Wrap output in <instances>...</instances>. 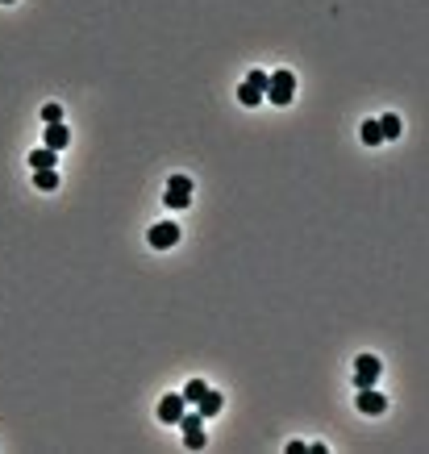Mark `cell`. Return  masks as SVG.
Returning <instances> with one entry per match:
<instances>
[{
  "label": "cell",
  "mask_w": 429,
  "mask_h": 454,
  "mask_svg": "<svg viewBox=\"0 0 429 454\" xmlns=\"http://www.w3.org/2000/svg\"><path fill=\"white\" fill-rule=\"evenodd\" d=\"M34 188L55 192V188H59V171H34Z\"/></svg>",
  "instance_id": "obj_12"
},
{
  "label": "cell",
  "mask_w": 429,
  "mask_h": 454,
  "mask_svg": "<svg viewBox=\"0 0 429 454\" xmlns=\"http://www.w3.org/2000/svg\"><path fill=\"white\" fill-rule=\"evenodd\" d=\"M292 96H296V75L292 71H271V75H267V88H262V100H271V105H292Z\"/></svg>",
  "instance_id": "obj_1"
},
{
  "label": "cell",
  "mask_w": 429,
  "mask_h": 454,
  "mask_svg": "<svg viewBox=\"0 0 429 454\" xmlns=\"http://www.w3.org/2000/svg\"><path fill=\"white\" fill-rule=\"evenodd\" d=\"M29 167H34V171H55V167H59V163H55V150H46V146L34 150V155H29Z\"/></svg>",
  "instance_id": "obj_10"
},
{
  "label": "cell",
  "mask_w": 429,
  "mask_h": 454,
  "mask_svg": "<svg viewBox=\"0 0 429 454\" xmlns=\"http://www.w3.org/2000/svg\"><path fill=\"white\" fill-rule=\"evenodd\" d=\"M42 138H46V150H63V146L71 142V129H67L63 121H55V125H46Z\"/></svg>",
  "instance_id": "obj_8"
},
{
  "label": "cell",
  "mask_w": 429,
  "mask_h": 454,
  "mask_svg": "<svg viewBox=\"0 0 429 454\" xmlns=\"http://www.w3.org/2000/svg\"><path fill=\"white\" fill-rule=\"evenodd\" d=\"M0 5H17V0H0Z\"/></svg>",
  "instance_id": "obj_18"
},
{
  "label": "cell",
  "mask_w": 429,
  "mask_h": 454,
  "mask_svg": "<svg viewBox=\"0 0 429 454\" xmlns=\"http://www.w3.org/2000/svg\"><path fill=\"white\" fill-rule=\"evenodd\" d=\"M242 84H250V88H258V92H262V88H267V71H258V67H250V75H246Z\"/></svg>",
  "instance_id": "obj_16"
},
{
  "label": "cell",
  "mask_w": 429,
  "mask_h": 454,
  "mask_svg": "<svg viewBox=\"0 0 429 454\" xmlns=\"http://www.w3.org/2000/svg\"><path fill=\"white\" fill-rule=\"evenodd\" d=\"M180 234H184V229H180L175 221H158V225H150V234H146V242H150L154 250H171V246L180 242Z\"/></svg>",
  "instance_id": "obj_4"
},
{
  "label": "cell",
  "mask_w": 429,
  "mask_h": 454,
  "mask_svg": "<svg viewBox=\"0 0 429 454\" xmlns=\"http://www.w3.org/2000/svg\"><path fill=\"white\" fill-rule=\"evenodd\" d=\"M196 409H200V417L208 421V417H217V413L225 409V400H221V392H212V388H208V392L200 396V405H196Z\"/></svg>",
  "instance_id": "obj_9"
},
{
  "label": "cell",
  "mask_w": 429,
  "mask_h": 454,
  "mask_svg": "<svg viewBox=\"0 0 429 454\" xmlns=\"http://www.w3.org/2000/svg\"><path fill=\"white\" fill-rule=\"evenodd\" d=\"M384 375V363L375 359V355H358L354 359V388H375Z\"/></svg>",
  "instance_id": "obj_2"
},
{
  "label": "cell",
  "mask_w": 429,
  "mask_h": 454,
  "mask_svg": "<svg viewBox=\"0 0 429 454\" xmlns=\"http://www.w3.org/2000/svg\"><path fill=\"white\" fill-rule=\"evenodd\" d=\"M375 125H380V138H400V117L396 113H384Z\"/></svg>",
  "instance_id": "obj_11"
},
{
  "label": "cell",
  "mask_w": 429,
  "mask_h": 454,
  "mask_svg": "<svg viewBox=\"0 0 429 454\" xmlns=\"http://www.w3.org/2000/svg\"><path fill=\"white\" fill-rule=\"evenodd\" d=\"M358 413H367V417H380L384 409H388V396L384 392H375V388H358Z\"/></svg>",
  "instance_id": "obj_6"
},
{
  "label": "cell",
  "mask_w": 429,
  "mask_h": 454,
  "mask_svg": "<svg viewBox=\"0 0 429 454\" xmlns=\"http://www.w3.org/2000/svg\"><path fill=\"white\" fill-rule=\"evenodd\" d=\"M163 205H167V209H188V205H192V179H188V175H171V179H167Z\"/></svg>",
  "instance_id": "obj_3"
},
{
  "label": "cell",
  "mask_w": 429,
  "mask_h": 454,
  "mask_svg": "<svg viewBox=\"0 0 429 454\" xmlns=\"http://www.w3.org/2000/svg\"><path fill=\"white\" fill-rule=\"evenodd\" d=\"M363 142L367 146H380L384 138H380V125H375V121H363Z\"/></svg>",
  "instance_id": "obj_15"
},
{
  "label": "cell",
  "mask_w": 429,
  "mask_h": 454,
  "mask_svg": "<svg viewBox=\"0 0 429 454\" xmlns=\"http://www.w3.org/2000/svg\"><path fill=\"white\" fill-rule=\"evenodd\" d=\"M184 396L180 392H171V396H163V400H158V421H163V425H180V417H184Z\"/></svg>",
  "instance_id": "obj_7"
},
{
  "label": "cell",
  "mask_w": 429,
  "mask_h": 454,
  "mask_svg": "<svg viewBox=\"0 0 429 454\" xmlns=\"http://www.w3.org/2000/svg\"><path fill=\"white\" fill-rule=\"evenodd\" d=\"M42 121H46V125L63 121V109H59V105H42Z\"/></svg>",
  "instance_id": "obj_17"
},
{
  "label": "cell",
  "mask_w": 429,
  "mask_h": 454,
  "mask_svg": "<svg viewBox=\"0 0 429 454\" xmlns=\"http://www.w3.org/2000/svg\"><path fill=\"white\" fill-rule=\"evenodd\" d=\"M180 425H184V446H188V450H204V417L184 409Z\"/></svg>",
  "instance_id": "obj_5"
},
{
  "label": "cell",
  "mask_w": 429,
  "mask_h": 454,
  "mask_svg": "<svg viewBox=\"0 0 429 454\" xmlns=\"http://www.w3.org/2000/svg\"><path fill=\"white\" fill-rule=\"evenodd\" d=\"M204 392H208V383H204V379H192V383L184 388V405H200Z\"/></svg>",
  "instance_id": "obj_13"
},
{
  "label": "cell",
  "mask_w": 429,
  "mask_h": 454,
  "mask_svg": "<svg viewBox=\"0 0 429 454\" xmlns=\"http://www.w3.org/2000/svg\"><path fill=\"white\" fill-rule=\"evenodd\" d=\"M238 100H242L246 109H254V105H262V92H258V88H250V84H242V88H238Z\"/></svg>",
  "instance_id": "obj_14"
}]
</instances>
